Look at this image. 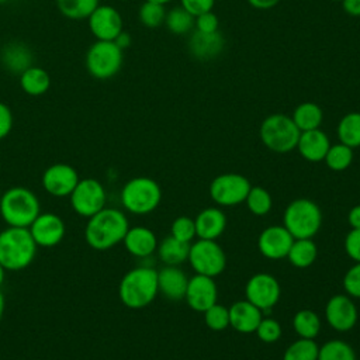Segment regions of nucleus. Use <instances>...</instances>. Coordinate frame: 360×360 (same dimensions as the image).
<instances>
[{"mask_svg":"<svg viewBox=\"0 0 360 360\" xmlns=\"http://www.w3.org/2000/svg\"><path fill=\"white\" fill-rule=\"evenodd\" d=\"M128 228V219L121 210L104 207L89 218L84 228V239L90 248L107 250L122 242Z\"/></svg>","mask_w":360,"mask_h":360,"instance_id":"f257e3e1","label":"nucleus"},{"mask_svg":"<svg viewBox=\"0 0 360 360\" xmlns=\"http://www.w3.org/2000/svg\"><path fill=\"white\" fill-rule=\"evenodd\" d=\"M158 292V270L146 266L127 271L118 285L121 302L131 309L148 307Z\"/></svg>","mask_w":360,"mask_h":360,"instance_id":"f03ea898","label":"nucleus"},{"mask_svg":"<svg viewBox=\"0 0 360 360\" xmlns=\"http://www.w3.org/2000/svg\"><path fill=\"white\" fill-rule=\"evenodd\" d=\"M37 253L28 228L8 226L0 232V264L4 270L18 271L31 264Z\"/></svg>","mask_w":360,"mask_h":360,"instance_id":"7ed1b4c3","label":"nucleus"},{"mask_svg":"<svg viewBox=\"0 0 360 360\" xmlns=\"http://www.w3.org/2000/svg\"><path fill=\"white\" fill-rule=\"evenodd\" d=\"M39 200L27 187L15 186L0 197V215L8 226L28 228L39 215Z\"/></svg>","mask_w":360,"mask_h":360,"instance_id":"20e7f679","label":"nucleus"},{"mask_svg":"<svg viewBox=\"0 0 360 360\" xmlns=\"http://www.w3.org/2000/svg\"><path fill=\"white\" fill-rule=\"evenodd\" d=\"M283 225L294 239H312L322 225V211L309 198L292 200L284 210Z\"/></svg>","mask_w":360,"mask_h":360,"instance_id":"39448f33","label":"nucleus"},{"mask_svg":"<svg viewBox=\"0 0 360 360\" xmlns=\"http://www.w3.org/2000/svg\"><path fill=\"white\" fill-rule=\"evenodd\" d=\"M301 131L294 124L292 118L276 112L266 117L259 128L262 143L271 152L288 153L297 148Z\"/></svg>","mask_w":360,"mask_h":360,"instance_id":"423d86ee","label":"nucleus"},{"mask_svg":"<svg viewBox=\"0 0 360 360\" xmlns=\"http://www.w3.org/2000/svg\"><path fill=\"white\" fill-rule=\"evenodd\" d=\"M160 186L150 177H134L128 180L121 190L122 207L136 215H145L155 211L160 204Z\"/></svg>","mask_w":360,"mask_h":360,"instance_id":"0eeeda50","label":"nucleus"},{"mask_svg":"<svg viewBox=\"0 0 360 360\" xmlns=\"http://www.w3.org/2000/svg\"><path fill=\"white\" fill-rule=\"evenodd\" d=\"M122 62V49L114 41H96L84 58L86 70L97 80L114 77L121 70Z\"/></svg>","mask_w":360,"mask_h":360,"instance_id":"6e6552de","label":"nucleus"},{"mask_svg":"<svg viewBox=\"0 0 360 360\" xmlns=\"http://www.w3.org/2000/svg\"><path fill=\"white\" fill-rule=\"evenodd\" d=\"M190 266L195 274H202L208 277L219 276L226 266V256L224 249L211 239H197L190 243L188 257Z\"/></svg>","mask_w":360,"mask_h":360,"instance_id":"1a4fd4ad","label":"nucleus"},{"mask_svg":"<svg viewBox=\"0 0 360 360\" xmlns=\"http://www.w3.org/2000/svg\"><path fill=\"white\" fill-rule=\"evenodd\" d=\"M250 181L239 173H224L212 179L208 187L210 197L221 207H232L243 202L250 190Z\"/></svg>","mask_w":360,"mask_h":360,"instance_id":"9d476101","label":"nucleus"},{"mask_svg":"<svg viewBox=\"0 0 360 360\" xmlns=\"http://www.w3.org/2000/svg\"><path fill=\"white\" fill-rule=\"evenodd\" d=\"M73 211L90 218L105 207V190L96 179H82L69 195Z\"/></svg>","mask_w":360,"mask_h":360,"instance_id":"9b49d317","label":"nucleus"},{"mask_svg":"<svg viewBox=\"0 0 360 360\" xmlns=\"http://www.w3.org/2000/svg\"><path fill=\"white\" fill-rule=\"evenodd\" d=\"M281 295L277 278L269 273L253 274L245 285V297L260 311L273 308Z\"/></svg>","mask_w":360,"mask_h":360,"instance_id":"f8f14e48","label":"nucleus"},{"mask_svg":"<svg viewBox=\"0 0 360 360\" xmlns=\"http://www.w3.org/2000/svg\"><path fill=\"white\" fill-rule=\"evenodd\" d=\"M359 314L354 301L347 294L332 295L325 305V319L338 332H347L354 328Z\"/></svg>","mask_w":360,"mask_h":360,"instance_id":"ddd939ff","label":"nucleus"},{"mask_svg":"<svg viewBox=\"0 0 360 360\" xmlns=\"http://www.w3.org/2000/svg\"><path fill=\"white\" fill-rule=\"evenodd\" d=\"M87 20L89 28L97 41H114L124 30L120 11L108 4H98Z\"/></svg>","mask_w":360,"mask_h":360,"instance_id":"4468645a","label":"nucleus"},{"mask_svg":"<svg viewBox=\"0 0 360 360\" xmlns=\"http://www.w3.org/2000/svg\"><path fill=\"white\" fill-rule=\"evenodd\" d=\"M76 169L68 163H53L42 174V187L53 197H68L79 183Z\"/></svg>","mask_w":360,"mask_h":360,"instance_id":"2eb2a0df","label":"nucleus"},{"mask_svg":"<svg viewBox=\"0 0 360 360\" xmlns=\"http://www.w3.org/2000/svg\"><path fill=\"white\" fill-rule=\"evenodd\" d=\"M217 298L218 288L214 277L195 274L188 278L184 300L193 311L204 314L211 305L217 302Z\"/></svg>","mask_w":360,"mask_h":360,"instance_id":"dca6fc26","label":"nucleus"},{"mask_svg":"<svg viewBox=\"0 0 360 360\" xmlns=\"http://www.w3.org/2000/svg\"><path fill=\"white\" fill-rule=\"evenodd\" d=\"M292 242L294 238L284 225H271L260 232L257 238V248L266 259L280 260L287 257Z\"/></svg>","mask_w":360,"mask_h":360,"instance_id":"f3484780","label":"nucleus"},{"mask_svg":"<svg viewBox=\"0 0 360 360\" xmlns=\"http://www.w3.org/2000/svg\"><path fill=\"white\" fill-rule=\"evenodd\" d=\"M28 229L37 246L41 248H53L65 236V222L53 212H39Z\"/></svg>","mask_w":360,"mask_h":360,"instance_id":"a211bd4d","label":"nucleus"},{"mask_svg":"<svg viewBox=\"0 0 360 360\" xmlns=\"http://www.w3.org/2000/svg\"><path fill=\"white\" fill-rule=\"evenodd\" d=\"M188 52L197 60H212L225 48V38L219 31L201 32L194 30L188 38Z\"/></svg>","mask_w":360,"mask_h":360,"instance_id":"6ab92c4d","label":"nucleus"},{"mask_svg":"<svg viewBox=\"0 0 360 360\" xmlns=\"http://www.w3.org/2000/svg\"><path fill=\"white\" fill-rule=\"evenodd\" d=\"M228 309L229 326L239 333H253L263 318V311L248 300L236 301Z\"/></svg>","mask_w":360,"mask_h":360,"instance_id":"aec40b11","label":"nucleus"},{"mask_svg":"<svg viewBox=\"0 0 360 360\" xmlns=\"http://www.w3.org/2000/svg\"><path fill=\"white\" fill-rule=\"evenodd\" d=\"M188 278L177 266H166L158 271V290L170 301L184 300Z\"/></svg>","mask_w":360,"mask_h":360,"instance_id":"412c9836","label":"nucleus"},{"mask_svg":"<svg viewBox=\"0 0 360 360\" xmlns=\"http://www.w3.org/2000/svg\"><path fill=\"white\" fill-rule=\"evenodd\" d=\"M330 146V142H329V138L328 135L316 128V129H309V131H302L300 134V138H298V143H297V148L300 155L308 160V162H321L325 159V155L328 152Z\"/></svg>","mask_w":360,"mask_h":360,"instance_id":"4be33fe9","label":"nucleus"},{"mask_svg":"<svg viewBox=\"0 0 360 360\" xmlns=\"http://www.w3.org/2000/svg\"><path fill=\"white\" fill-rule=\"evenodd\" d=\"M195 236L198 239L215 240L226 228V217L222 210L208 207L201 210L194 218Z\"/></svg>","mask_w":360,"mask_h":360,"instance_id":"5701e85b","label":"nucleus"},{"mask_svg":"<svg viewBox=\"0 0 360 360\" xmlns=\"http://www.w3.org/2000/svg\"><path fill=\"white\" fill-rule=\"evenodd\" d=\"M122 242L125 249L135 257H148L158 248L156 235L146 226L128 228Z\"/></svg>","mask_w":360,"mask_h":360,"instance_id":"b1692460","label":"nucleus"},{"mask_svg":"<svg viewBox=\"0 0 360 360\" xmlns=\"http://www.w3.org/2000/svg\"><path fill=\"white\" fill-rule=\"evenodd\" d=\"M0 59L7 70L18 75H21L30 66H32V53L24 44H7L1 49Z\"/></svg>","mask_w":360,"mask_h":360,"instance_id":"393cba45","label":"nucleus"},{"mask_svg":"<svg viewBox=\"0 0 360 360\" xmlns=\"http://www.w3.org/2000/svg\"><path fill=\"white\" fill-rule=\"evenodd\" d=\"M20 86L28 96H42L51 87L49 73L39 66H30L20 75Z\"/></svg>","mask_w":360,"mask_h":360,"instance_id":"a878e982","label":"nucleus"},{"mask_svg":"<svg viewBox=\"0 0 360 360\" xmlns=\"http://www.w3.org/2000/svg\"><path fill=\"white\" fill-rule=\"evenodd\" d=\"M158 256L166 266H179L188 257L190 243L181 242L172 235L166 236L160 243H158Z\"/></svg>","mask_w":360,"mask_h":360,"instance_id":"bb28decb","label":"nucleus"},{"mask_svg":"<svg viewBox=\"0 0 360 360\" xmlns=\"http://www.w3.org/2000/svg\"><path fill=\"white\" fill-rule=\"evenodd\" d=\"M291 118L297 128L302 132L319 128L323 120V112L316 103L304 101L294 108Z\"/></svg>","mask_w":360,"mask_h":360,"instance_id":"cd10ccee","label":"nucleus"},{"mask_svg":"<svg viewBox=\"0 0 360 360\" xmlns=\"http://www.w3.org/2000/svg\"><path fill=\"white\" fill-rule=\"evenodd\" d=\"M318 256V248L312 239H294L287 259L297 269L309 267Z\"/></svg>","mask_w":360,"mask_h":360,"instance_id":"c85d7f7f","label":"nucleus"},{"mask_svg":"<svg viewBox=\"0 0 360 360\" xmlns=\"http://www.w3.org/2000/svg\"><path fill=\"white\" fill-rule=\"evenodd\" d=\"M339 142L354 149L360 146V112L350 111L345 114L336 128Z\"/></svg>","mask_w":360,"mask_h":360,"instance_id":"c756f323","label":"nucleus"},{"mask_svg":"<svg viewBox=\"0 0 360 360\" xmlns=\"http://www.w3.org/2000/svg\"><path fill=\"white\" fill-rule=\"evenodd\" d=\"M294 332L304 339H315L321 330V319L312 309H301L292 318Z\"/></svg>","mask_w":360,"mask_h":360,"instance_id":"7c9ffc66","label":"nucleus"},{"mask_svg":"<svg viewBox=\"0 0 360 360\" xmlns=\"http://www.w3.org/2000/svg\"><path fill=\"white\" fill-rule=\"evenodd\" d=\"M194 21L195 17L193 14H190L181 6H177L166 13L163 24L172 34L184 35L191 31V28L194 27Z\"/></svg>","mask_w":360,"mask_h":360,"instance_id":"2f4dec72","label":"nucleus"},{"mask_svg":"<svg viewBox=\"0 0 360 360\" xmlns=\"http://www.w3.org/2000/svg\"><path fill=\"white\" fill-rule=\"evenodd\" d=\"M98 6V0H56V7L62 15L70 20H84Z\"/></svg>","mask_w":360,"mask_h":360,"instance_id":"473e14b6","label":"nucleus"},{"mask_svg":"<svg viewBox=\"0 0 360 360\" xmlns=\"http://www.w3.org/2000/svg\"><path fill=\"white\" fill-rule=\"evenodd\" d=\"M318 360H356V353L347 342L332 339L319 347Z\"/></svg>","mask_w":360,"mask_h":360,"instance_id":"72a5a7b5","label":"nucleus"},{"mask_svg":"<svg viewBox=\"0 0 360 360\" xmlns=\"http://www.w3.org/2000/svg\"><path fill=\"white\" fill-rule=\"evenodd\" d=\"M318 350L314 339L300 338L284 350L283 360H318Z\"/></svg>","mask_w":360,"mask_h":360,"instance_id":"f704fd0d","label":"nucleus"},{"mask_svg":"<svg viewBox=\"0 0 360 360\" xmlns=\"http://www.w3.org/2000/svg\"><path fill=\"white\" fill-rule=\"evenodd\" d=\"M323 160L326 166L333 172L346 170L353 162V149L340 142L330 145Z\"/></svg>","mask_w":360,"mask_h":360,"instance_id":"c9c22d12","label":"nucleus"},{"mask_svg":"<svg viewBox=\"0 0 360 360\" xmlns=\"http://www.w3.org/2000/svg\"><path fill=\"white\" fill-rule=\"evenodd\" d=\"M245 202L248 205V210L257 217L269 214L273 207V200H271L270 193L260 186L250 187Z\"/></svg>","mask_w":360,"mask_h":360,"instance_id":"e433bc0d","label":"nucleus"},{"mask_svg":"<svg viewBox=\"0 0 360 360\" xmlns=\"http://www.w3.org/2000/svg\"><path fill=\"white\" fill-rule=\"evenodd\" d=\"M139 21L142 22V25L148 27V28H158L165 22V17H166V10L163 4H158L153 1H145L141 7H139Z\"/></svg>","mask_w":360,"mask_h":360,"instance_id":"4c0bfd02","label":"nucleus"},{"mask_svg":"<svg viewBox=\"0 0 360 360\" xmlns=\"http://www.w3.org/2000/svg\"><path fill=\"white\" fill-rule=\"evenodd\" d=\"M205 325L215 332L224 330L229 326V309L228 307L215 302L204 312Z\"/></svg>","mask_w":360,"mask_h":360,"instance_id":"58836bf2","label":"nucleus"},{"mask_svg":"<svg viewBox=\"0 0 360 360\" xmlns=\"http://www.w3.org/2000/svg\"><path fill=\"white\" fill-rule=\"evenodd\" d=\"M170 235L181 242L190 243L195 238V224L194 219L186 215L177 217L170 226Z\"/></svg>","mask_w":360,"mask_h":360,"instance_id":"ea45409f","label":"nucleus"},{"mask_svg":"<svg viewBox=\"0 0 360 360\" xmlns=\"http://www.w3.org/2000/svg\"><path fill=\"white\" fill-rule=\"evenodd\" d=\"M255 332L262 342L273 343L280 339L283 330H281V325L278 323V321H276L273 318H262V321L257 325Z\"/></svg>","mask_w":360,"mask_h":360,"instance_id":"a19ab883","label":"nucleus"},{"mask_svg":"<svg viewBox=\"0 0 360 360\" xmlns=\"http://www.w3.org/2000/svg\"><path fill=\"white\" fill-rule=\"evenodd\" d=\"M343 288L350 298H360V262L354 263L345 273Z\"/></svg>","mask_w":360,"mask_h":360,"instance_id":"79ce46f5","label":"nucleus"},{"mask_svg":"<svg viewBox=\"0 0 360 360\" xmlns=\"http://www.w3.org/2000/svg\"><path fill=\"white\" fill-rule=\"evenodd\" d=\"M345 252L354 262H360V229H350L345 236Z\"/></svg>","mask_w":360,"mask_h":360,"instance_id":"37998d69","label":"nucleus"},{"mask_svg":"<svg viewBox=\"0 0 360 360\" xmlns=\"http://www.w3.org/2000/svg\"><path fill=\"white\" fill-rule=\"evenodd\" d=\"M194 25H195L197 31L215 32L219 28V20H218V15L215 13H212V10H211V11H205V13L198 14L195 17Z\"/></svg>","mask_w":360,"mask_h":360,"instance_id":"c03bdc74","label":"nucleus"},{"mask_svg":"<svg viewBox=\"0 0 360 360\" xmlns=\"http://www.w3.org/2000/svg\"><path fill=\"white\" fill-rule=\"evenodd\" d=\"M214 4L215 0H180V6L194 17H197L201 13L211 11Z\"/></svg>","mask_w":360,"mask_h":360,"instance_id":"a18cd8bd","label":"nucleus"},{"mask_svg":"<svg viewBox=\"0 0 360 360\" xmlns=\"http://www.w3.org/2000/svg\"><path fill=\"white\" fill-rule=\"evenodd\" d=\"M13 128V112L11 108L0 101V139L6 138Z\"/></svg>","mask_w":360,"mask_h":360,"instance_id":"49530a36","label":"nucleus"},{"mask_svg":"<svg viewBox=\"0 0 360 360\" xmlns=\"http://www.w3.org/2000/svg\"><path fill=\"white\" fill-rule=\"evenodd\" d=\"M347 222L352 229H360V204H357L349 210Z\"/></svg>","mask_w":360,"mask_h":360,"instance_id":"de8ad7c7","label":"nucleus"},{"mask_svg":"<svg viewBox=\"0 0 360 360\" xmlns=\"http://www.w3.org/2000/svg\"><path fill=\"white\" fill-rule=\"evenodd\" d=\"M342 6L346 14L360 17V0H342Z\"/></svg>","mask_w":360,"mask_h":360,"instance_id":"09e8293b","label":"nucleus"},{"mask_svg":"<svg viewBox=\"0 0 360 360\" xmlns=\"http://www.w3.org/2000/svg\"><path fill=\"white\" fill-rule=\"evenodd\" d=\"M248 3L257 10H267L280 3V0H248Z\"/></svg>","mask_w":360,"mask_h":360,"instance_id":"8fccbe9b","label":"nucleus"},{"mask_svg":"<svg viewBox=\"0 0 360 360\" xmlns=\"http://www.w3.org/2000/svg\"><path fill=\"white\" fill-rule=\"evenodd\" d=\"M114 42L124 51L125 48H128L129 45H131V35L127 32V31H121L120 34H118V37L114 39Z\"/></svg>","mask_w":360,"mask_h":360,"instance_id":"3c124183","label":"nucleus"},{"mask_svg":"<svg viewBox=\"0 0 360 360\" xmlns=\"http://www.w3.org/2000/svg\"><path fill=\"white\" fill-rule=\"evenodd\" d=\"M4 307H6V301H4V295L0 291V322L3 319V314H4Z\"/></svg>","mask_w":360,"mask_h":360,"instance_id":"603ef678","label":"nucleus"},{"mask_svg":"<svg viewBox=\"0 0 360 360\" xmlns=\"http://www.w3.org/2000/svg\"><path fill=\"white\" fill-rule=\"evenodd\" d=\"M4 277H6V270H4V267L0 264V285H1L3 281H4Z\"/></svg>","mask_w":360,"mask_h":360,"instance_id":"864d4df0","label":"nucleus"},{"mask_svg":"<svg viewBox=\"0 0 360 360\" xmlns=\"http://www.w3.org/2000/svg\"><path fill=\"white\" fill-rule=\"evenodd\" d=\"M148 1H153V3H158V4H167V3H170L172 0H148Z\"/></svg>","mask_w":360,"mask_h":360,"instance_id":"5fc2aeb1","label":"nucleus"},{"mask_svg":"<svg viewBox=\"0 0 360 360\" xmlns=\"http://www.w3.org/2000/svg\"><path fill=\"white\" fill-rule=\"evenodd\" d=\"M332 1H342V0H332Z\"/></svg>","mask_w":360,"mask_h":360,"instance_id":"6e6d98bb","label":"nucleus"}]
</instances>
